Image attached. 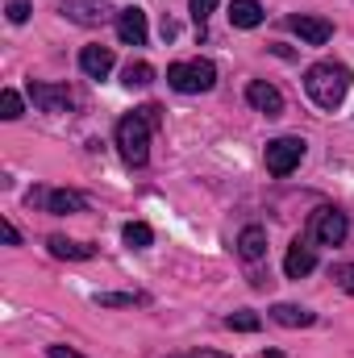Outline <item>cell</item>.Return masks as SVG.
Returning a JSON list of instances; mask_svg holds the SVG:
<instances>
[{"instance_id": "1", "label": "cell", "mask_w": 354, "mask_h": 358, "mask_svg": "<svg viewBox=\"0 0 354 358\" xmlns=\"http://www.w3.org/2000/svg\"><path fill=\"white\" fill-rule=\"evenodd\" d=\"M351 84H354L351 67H346V63H334V59H321V63H313V67L304 71V92H309V100H313L317 108H325V113L342 108Z\"/></svg>"}, {"instance_id": "2", "label": "cell", "mask_w": 354, "mask_h": 358, "mask_svg": "<svg viewBox=\"0 0 354 358\" xmlns=\"http://www.w3.org/2000/svg\"><path fill=\"white\" fill-rule=\"evenodd\" d=\"M150 121L134 108V113H125L121 121H117V150H121V159L129 163V167H146V159H150Z\"/></svg>"}, {"instance_id": "3", "label": "cell", "mask_w": 354, "mask_h": 358, "mask_svg": "<svg viewBox=\"0 0 354 358\" xmlns=\"http://www.w3.org/2000/svg\"><path fill=\"white\" fill-rule=\"evenodd\" d=\"M167 84L183 96H196V92H208L217 84V67L208 59H187V63H171L167 67Z\"/></svg>"}, {"instance_id": "4", "label": "cell", "mask_w": 354, "mask_h": 358, "mask_svg": "<svg viewBox=\"0 0 354 358\" xmlns=\"http://www.w3.org/2000/svg\"><path fill=\"white\" fill-rule=\"evenodd\" d=\"M304 150H309V142H304V138H296V134H283V138H271V142H267V150H263V159H267V171H271L275 179L292 176V171L300 167V159H304Z\"/></svg>"}, {"instance_id": "5", "label": "cell", "mask_w": 354, "mask_h": 358, "mask_svg": "<svg viewBox=\"0 0 354 358\" xmlns=\"http://www.w3.org/2000/svg\"><path fill=\"white\" fill-rule=\"evenodd\" d=\"M346 234H351V221H346V213L334 208V204H321V208L309 217V242H317V246H342Z\"/></svg>"}, {"instance_id": "6", "label": "cell", "mask_w": 354, "mask_h": 358, "mask_svg": "<svg viewBox=\"0 0 354 358\" xmlns=\"http://www.w3.org/2000/svg\"><path fill=\"white\" fill-rule=\"evenodd\" d=\"M46 204V213H55V217H76V213H88V200L80 196V192H71V187H38V192H29V204Z\"/></svg>"}, {"instance_id": "7", "label": "cell", "mask_w": 354, "mask_h": 358, "mask_svg": "<svg viewBox=\"0 0 354 358\" xmlns=\"http://www.w3.org/2000/svg\"><path fill=\"white\" fill-rule=\"evenodd\" d=\"M29 100H34V108H42V113H71V108H76V92L67 88V84L29 80Z\"/></svg>"}, {"instance_id": "8", "label": "cell", "mask_w": 354, "mask_h": 358, "mask_svg": "<svg viewBox=\"0 0 354 358\" xmlns=\"http://www.w3.org/2000/svg\"><path fill=\"white\" fill-rule=\"evenodd\" d=\"M59 13L76 25H104V21L117 17L108 0H59Z\"/></svg>"}, {"instance_id": "9", "label": "cell", "mask_w": 354, "mask_h": 358, "mask_svg": "<svg viewBox=\"0 0 354 358\" xmlns=\"http://www.w3.org/2000/svg\"><path fill=\"white\" fill-rule=\"evenodd\" d=\"M288 29H292L300 42H309V46H325V42L334 38V25H330L325 17H313V13H292V17H288Z\"/></svg>"}, {"instance_id": "10", "label": "cell", "mask_w": 354, "mask_h": 358, "mask_svg": "<svg viewBox=\"0 0 354 358\" xmlns=\"http://www.w3.org/2000/svg\"><path fill=\"white\" fill-rule=\"evenodd\" d=\"M246 104L259 108L263 117H283V92L275 84H267V80H250L246 84Z\"/></svg>"}, {"instance_id": "11", "label": "cell", "mask_w": 354, "mask_h": 358, "mask_svg": "<svg viewBox=\"0 0 354 358\" xmlns=\"http://www.w3.org/2000/svg\"><path fill=\"white\" fill-rule=\"evenodd\" d=\"M117 38H121L125 46H146V38H150L146 13H142V8H121V13H117Z\"/></svg>"}, {"instance_id": "12", "label": "cell", "mask_w": 354, "mask_h": 358, "mask_svg": "<svg viewBox=\"0 0 354 358\" xmlns=\"http://www.w3.org/2000/svg\"><path fill=\"white\" fill-rule=\"evenodd\" d=\"M317 267V250L309 246V238H296L292 246H288V259H283V275L288 279H304L309 271Z\"/></svg>"}, {"instance_id": "13", "label": "cell", "mask_w": 354, "mask_h": 358, "mask_svg": "<svg viewBox=\"0 0 354 358\" xmlns=\"http://www.w3.org/2000/svg\"><path fill=\"white\" fill-rule=\"evenodd\" d=\"M271 321L283 325V329H309V325H317V313H309L304 304H288V300H279V304L271 308Z\"/></svg>"}, {"instance_id": "14", "label": "cell", "mask_w": 354, "mask_h": 358, "mask_svg": "<svg viewBox=\"0 0 354 358\" xmlns=\"http://www.w3.org/2000/svg\"><path fill=\"white\" fill-rule=\"evenodd\" d=\"M113 63H117V59H113L108 46H84V50H80V71H84L88 80H104V76L113 71Z\"/></svg>"}, {"instance_id": "15", "label": "cell", "mask_w": 354, "mask_h": 358, "mask_svg": "<svg viewBox=\"0 0 354 358\" xmlns=\"http://www.w3.org/2000/svg\"><path fill=\"white\" fill-rule=\"evenodd\" d=\"M46 250H50L55 259H67V263H84V259H96V246H92V242H71V238H63V234L46 238Z\"/></svg>"}, {"instance_id": "16", "label": "cell", "mask_w": 354, "mask_h": 358, "mask_svg": "<svg viewBox=\"0 0 354 358\" xmlns=\"http://www.w3.org/2000/svg\"><path fill=\"white\" fill-rule=\"evenodd\" d=\"M238 255L246 259V263H259L267 255V229L263 225H246L242 234H238Z\"/></svg>"}, {"instance_id": "17", "label": "cell", "mask_w": 354, "mask_h": 358, "mask_svg": "<svg viewBox=\"0 0 354 358\" xmlns=\"http://www.w3.org/2000/svg\"><path fill=\"white\" fill-rule=\"evenodd\" d=\"M229 21L238 29H255V25H263V4L259 0H229Z\"/></svg>"}, {"instance_id": "18", "label": "cell", "mask_w": 354, "mask_h": 358, "mask_svg": "<svg viewBox=\"0 0 354 358\" xmlns=\"http://www.w3.org/2000/svg\"><path fill=\"white\" fill-rule=\"evenodd\" d=\"M150 296L142 292H96V304L100 308H134V304H146Z\"/></svg>"}, {"instance_id": "19", "label": "cell", "mask_w": 354, "mask_h": 358, "mask_svg": "<svg viewBox=\"0 0 354 358\" xmlns=\"http://www.w3.org/2000/svg\"><path fill=\"white\" fill-rule=\"evenodd\" d=\"M121 238H125V246H134V250H146V246L155 242V229H150L146 221H129V225L121 229Z\"/></svg>"}, {"instance_id": "20", "label": "cell", "mask_w": 354, "mask_h": 358, "mask_svg": "<svg viewBox=\"0 0 354 358\" xmlns=\"http://www.w3.org/2000/svg\"><path fill=\"white\" fill-rule=\"evenodd\" d=\"M259 325H263V317H259V313H250V308H242V313H229V317H225V329H234V334H259Z\"/></svg>"}, {"instance_id": "21", "label": "cell", "mask_w": 354, "mask_h": 358, "mask_svg": "<svg viewBox=\"0 0 354 358\" xmlns=\"http://www.w3.org/2000/svg\"><path fill=\"white\" fill-rule=\"evenodd\" d=\"M150 80H155V67H150V63H129V67L121 71V84H125V88H146Z\"/></svg>"}, {"instance_id": "22", "label": "cell", "mask_w": 354, "mask_h": 358, "mask_svg": "<svg viewBox=\"0 0 354 358\" xmlns=\"http://www.w3.org/2000/svg\"><path fill=\"white\" fill-rule=\"evenodd\" d=\"M0 117H4V121H17V117H21V96L13 88L0 92Z\"/></svg>"}, {"instance_id": "23", "label": "cell", "mask_w": 354, "mask_h": 358, "mask_svg": "<svg viewBox=\"0 0 354 358\" xmlns=\"http://www.w3.org/2000/svg\"><path fill=\"white\" fill-rule=\"evenodd\" d=\"M29 8H34V0H8V4H4V17H8L13 25H25V21H29Z\"/></svg>"}, {"instance_id": "24", "label": "cell", "mask_w": 354, "mask_h": 358, "mask_svg": "<svg viewBox=\"0 0 354 358\" xmlns=\"http://www.w3.org/2000/svg\"><path fill=\"white\" fill-rule=\"evenodd\" d=\"M330 279H334L346 296H354V263H338V267L330 271Z\"/></svg>"}, {"instance_id": "25", "label": "cell", "mask_w": 354, "mask_h": 358, "mask_svg": "<svg viewBox=\"0 0 354 358\" xmlns=\"http://www.w3.org/2000/svg\"><path fill=\"white\" fill-rule=\"evenodd\" d=\"M187 8H192V17H196V25H200V34H204V21L217 13V0H187Z\"/></svg>"}, {"instance_id": "26", "label": "cell", "mask_w": 354, "mask_h": 358, "mask_svg": "<svg viewBox=\"0 0 354 358\" xmlns=\"http://www.w3.org/2000/svg\"><path fill=\"white\" fill-rule=\"evenodd\" d=\"M138 113H142V117L150 121V129H159V121H163V108H159V104H142Z\"/></svg>"}, {"instance_id": "27", "label": "cell", "mask_w": 354, "mask_h": 358, "mask_svg": "<svg viewBox=\"0 0 354 358\" xmlns=\"http://www.w3.org/2000/svg\"><path fill=\"white\" fill-rule=\"evenodd\" d=\"M0 234H4V242H8V246H21V234H17V225H13V221H4V225H0Z\"/></svg>"}, {"instance_id": "28", "label": "cell", "mask_w": 354, "mask_h": 358, "mask_svg": "<svg viewBox=\"0 0 354 358\" xmlns=\"http://www.w3.org/2000/svg\"><path fill=\"white\" fill-rule=\"evenodd\" d=\"M46 355L50 358H84V355H76L71 346H46Z\"/></svg>"}, {"instance_id": "29", "label": "cell", "mask_w": 354, "mask_h": 358, "mask_svg": "<svg viewBox=\"0 0 354 358\" xmlns=\"http://www.w3.org/2000/svg\"><path fill=\"white\" fill-rule=\"evenodd\" d=\"M176 358H229V355H221V350H187V355H176Z\"/></svg>"}]
</instances>
